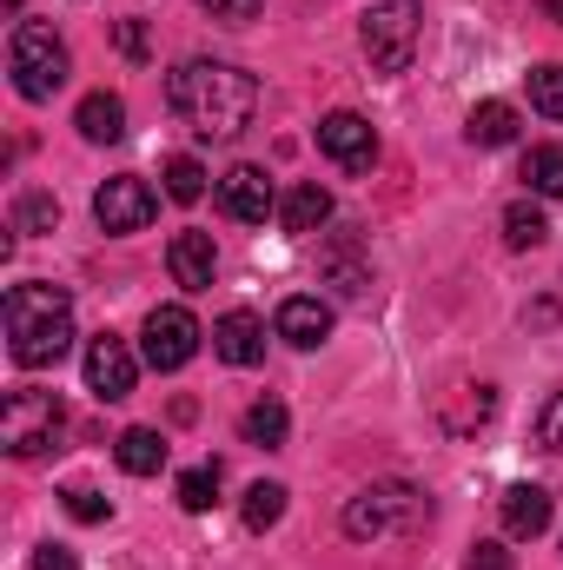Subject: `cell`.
I'll return each instance as SVG.
<instances>
[{
	"label": "cell",
	"instance_id": "6da1fadb",
	"mask_svg": "<svg viewBox=\"0 0 563 570\" xmlns=\"http://www.w3.org/2000/svg\"><path fill=\"white\" fill-rule=\"evenodd\" d=\"M166 107H172L192 134L233 140V134H246L253 114H259V80H253L246 67H226V60H179V67L166 73Z\"/></svg>",
	"mask_w": 563,
	"mask_h": 570
},
{
	"label": "cell",
	"instance_id": "7a4b0ae2",
	"mask_svg": "<svg viewBox=\"0 0 563 570\" xmlns=\"http://www.w3.org/2000/svg\"><path fill=\"white\" fill-rule=\"evenodd\" d=\"M73 345V298L67 285H47V279H27L7 292V352L13 365L40 372V365H60Z\"/></svg>",
	"mask_w": 563,
	"mask_h": 570
},
{
	"label": "cell",
	"instance_id": "3957f363",
	"mask_svg": "<svg viewBox=\"0 0 563 570\" xmlns=\"http://www.w3.org/2000/svg\"><path fill=\"white\" fill-rule=\"evenodd\" d=\"M424 518H431V498H424L418 484H405V478H378V484H365L352 504H345V538H358V544H378V538H412Z\"/></svg>",
	"mask_w": 563,
	"mask_h": 570
},
{
	"label": "cell",
	"instance_id": "277c9868",
	"mask_svg": "<svg viewBox=\"0 0 563 570\" xmlns=\"http://www.w3.org/2000/svg\"><path fill=\"white\" fill-rule=\"evenodd\" d=\"M7 73H13V94L20 100H53L67 87V73H73L67 40L47 20H20L13 40H7Z\"/></svg>",
	"mask_w": 563,
	"mask_h": 570
},
{
	"label": "cell",
	"instance_id": "5b68a950",
	"mask_svg": "<svg viewBox=\"0 0 563 570\" xmlns=\"http://www.w3.org/2000/svg\"><path fill=\"white\" fill-rule=\"evenodd\" d=\"M418 0H372L365 20H358V40H365V60L372 73H405L412 53H418Z\"/></svg>",
	"mask_w": 563,
	"mask_h": 570
},
{
	"label": "cell",
	"instance_id": "8992f818",
	"mask_svg": "<svg viewBox=\"0 0 563 570\" xmlns=\"http://www.w3.org/2000/svg\"><path fill=\"white\" fill-rule=\"evenodd\" d=\"M60 425H67V405L53 399V392H13L7 405H0V444L13 451V458H40V451H53L60 444Z\"/></svg>",
	"mask_w": 563,
	"mask_h": 570
},
{
	"label": "cell",
	"instance_id": "52a82bcc",
	"mask_svg": "<svg viewBox=\"0 0 563 570\" xmlns=\"http://www.w3.org/2000/svg\"><path fill=\"white\" fill-rule=\"evenodd\" d=\"M192 352H199V318L186 312V305H152L140 325V358L152 372H179V365H192Z\"/></svg>",
	"mask_w": 563,
	"mask_h": 570
},
{
	"label": "cell",
	"instance_id": "ba28073f",
	"mask_svg": "<svg viewBox=\"0 0 563 570\" xmlns=\"http://www.w3.org/2000/svg\"><path fill=\"white\" fill-rule=\"evenodd\" d=\"M152 213H159V199H152V186H146L140 173H120V179H107V186L93 193V219H100V233H113V239L146 233Z\"/></svg>",
	"mask_w": 563,
	"mask_h": 570
},
{
	"label": "cell",
	"instance_id": "9c48e42d",
	"mask_svg": "<svg viewBox=\"0 0 563 570\" xmlns=\"http://www.w3.org/2000/svg\"><path fill=\"white\" fill-rule=\"evenodd\" d=\"M87 385H93V399H107V405L134 399V385H140V358L127 352V338H113V332L87 338Z\"/></svg>",
	"mask_w": 563,
	"mask_h": 570
},
{
	"label": "cell",
	"instance_id": "30bf717a",
	"mask_svg": "<svg viewBox=\"0 0 563 570\" xmlns=\"http://www.w3.org/2000/svg\"><path fill=\"white\" fill-rule=\"evenodd\" d=\"M318 153H325L332 166H345V173H365V166L378 159V134H372V120H358V114H325V120H318Z\"/></svg>",
	"mask_w": 563,
	"mask_h": 570
},
{
	"label": "cell",
	"instance_id": "8fae6325",
	"mask_svg": "<svg viewBox=\"0 0 563 570\" xmlns=\"http://www.w3.org/2000/svg\"><path fill=\"white\" fill-rule=\"evenodd\" d=\"M219 206H226L233 219H246V226H266V213H279V193H273L266 166H233V173L219 179Z\"/></svg>",
	"mask_w": 563,
	"mask_h": 570
},
{
	"label": "cell",
	"instance_id": "7c38bea8",
	"mask_svg": "<svg viewBox=\"0 0 563 570\" xmlns=\"http://www.w3.org/2000/svg\"><path fill=\"white\" fill-rule=\"evenodd\" d=\"M273 325H279L285 345L312 352V345H325V338H332V305H325V298H312V292H292V298L279 305V318H273Z\"/></svg>",
	"mask_w": 563,
	"mask_h": 570
},
{
	"label": "cell",
	"instance_id": "4fadbf2b",
	"mask_svg": "<svg viewBox=\"0 0 563 570\" xmlns=\"http://www.w3.org/2000/svg\"><path fill=\"white\" fill-rule=\"evenodd\" d=\"M166 273H172V285H186V292H206L213 273H219L213 233H172V246H166Z\"/></svg>",
	"mask_w": 563,
	"mask_h": 570
},
{
	"label": "cell",
	"instance_id": "5bb4252c",
	"mask_svg": "<svg viewBox=\"0 0 563 570\" xmlns=\"http://www.w3.org/2000/svg\"><path fill=\"white\" fill-rule=\"evenodd\" d=\"M497 511H504V531H511V538H544L557 498H551L544 484H511V491L497 498Z\"/></svg>",
	"mask_w": 563,
	"mask_h": 570
},
{
	"label": "cell",
	"instance_id": "9a60e30c",
	"mask_svg": "<svg viewBox=\"0 0 563 570\" xmlns=\"http://www.w3.org/2000/svg\"><path fill=\"white\" fill-rule=\"evenodd\" d=\"M213 352H219L226 365H239V372H246V365H259V358H266V325H259L253 312H226V318L213 325Z\"/></svg>",
	"mask_w": 563,
	"mask_h": 570
},
{
	"label": "cell",
	"instance_id": "2e32d148",
	"mask_svg": "<svg viewBox=\"0 0 563 570\" xmlns=\"http://www.w3.org/2000/svg\"><path fill=\"white\" fill-rule=\"evenodd\" d=\"M73 127H80V140H93V146H113L120 134H127V100L120 94H87L80 100V114H73Z\"/></svg>",
	"mask_w": 563,
	"mask_h": 570
},
{
	"label": "cell",
	"instance_id": "e0dca14e",
	"mask_svg": "<svg viewBox=\"0 0 563 570\" xmlns=\"http://www.w3.org/2000/svg\"><path fill=\"white\" fill-rule=\"evenodd\" d=\"M325 219H332V193H325L318 179L292 186V193L279 199V226H285V233H298V239H305V233H318Z\"/></svg>",
	"mask_w": 563,
	"mask_h": 570
},
{
	"label": "cell",
	"instance_id": "ac0fdd59",
	"mask_svg": "<svg viewBox=\"0 0 563 570\" xmlns=\"http://www.w3.org/2000/svg\"><path fill=\"white\" fill-rule=\"evenodd\" d=\"M113 458H120V471L152 478V471L166 464V438H159V431H146V425H134V431H120V438H113Z\"/></svg>",
	"mask_w": 563,
	"mask_h": 570
},
{
	"label": "cell",
	"instance_id": "d6986e66",
	"mask_svg": "<svg viewBox=\"0 0 563 570\" xmlns=\"http://www.w3.org/2000/svg\"><path fill=\"white\" fill-rule=\"evenodd\" d=\"M464 140H471V146H511V140H517V107H504V100H484V107H471V120H464Z\"/></svg>",
	"mask_w": 563,
	"mask_h": 570
},
{
	"label": "cell",
	"instance_id": "ffe728a7",
	"mask_svg": "<svg viewBox=\"0 0 563 570\" xmlns=\"http://www.w3.org/2000/svg\"><path fill=\"white\" fill-rule=\"evenodd\" d=\"M517 179H524L537 199H563V146H531Z\"/></svg>",
	"mask_w": 563,
	"mask_h": 570
},
{
	"label": "cell",
	"instance_id": "44dd1931",
	"mask_svg": "<svg viewBox=\"0 0 563 570\" xmlns=\"http://www.w3.org/2000/svg\"><path fill=\"white\" fill-rule=\"evenodd\" d=\"M246 444H259V451H279L285 444V431H292V412H285L279 399H259L253 412H246Z\"/></svg>",
	"mask_w": 563,
	"mask_h": 570
},
{
	"label": "cell",
	"instance_id": "7402d4cb",
	"mask_svg": "<svg viewBox=\"0 0 563 570\" xmlns=\"http://www.w3.org/2000/svg\"><path fill=\"white\" fill-rule=\"evenodd\" d=\"M551 239V219L531 206V199H517L511 213H504V246H517V253H531V246H544Z\"/></svg>",
	"mask_w": 563,
	"mask_h": 570
},
{
	"label": "cell",
	"instance_id": "603a6c76",
	"mask_svg": "<svg viewBox=\"0 0 563 570\" xmlns=\"http://www.w3.org/2000/svg\"><path fill=\"white\" fill-rule=\"evenodd\" d=\"M239 518H246V531H273V524L285 518V484H266V478H259V484L246 491Z\"/></svg>",
	"mask_w": 563,
	"mask_h": 570
},
{
	"label": "cell",
	"instance_id": "cb8c5ba5",
	"mask_svg": "<svg viewBox=\"0 0 563 570\" xmlns=\"http://www.w3.org/2000/svg\"><path fill=\"white\" fill-rule=\"evenodd\" d=\"M166 199H179V206L206 199V166H199L192 153H172V159H166Z\"/></svg>",
	"mask_w": 563,
	"mask_h": 570
},
{
	"label": "cell",
	"instance_id": "d4e9b609",
	"mask_svg": "<svg viewBox=\"0 0 563 570\" xmlns=\"http://www.w3.org/2000/svg\"><path fill=\"white\" fill-rule=\"evenodd\" d=\"M325 266H332V279H338V292H345V298H358V292L372 285V273H365V259H358V246H352V239H338Z\"/></svg>",
	"mask_w": 563,
	"mask_h": 570
},
{
	"label": "cell",
	"instance_id": "484cf974",
	"mask_svg": "<svg viewBox=\"0 0 563 570\" xmlns=\"http://www.w3.org/2000/svg\"><path fill=\"white\" fill-rule=\"evenodd\" d=\"M531 107H537L544 120H563V60H551V67L531 73Z\"/></svg>",
	"mask_w": 563,
	"mask_h": 570
},
{
	"label": "cell",
	"instance_id": "4316f807",
	"mask_svg": "<svg viewBox=\"0 0 563 570\" xmlns=\"http://www.w3.org/2000/svg\"><path fill=\"white\" fill-rule=\"evenodd\" d=\"M53 226H60V199L27 193V199L13 206V233H53Z\"/></svg>",
	"mask_w": 563,
	"mask_h": 570
},
{
	"label": "cell",
	"instance_id": "83f0119b",
	"mask_svg": "<svg viewBox=\"0 0 563 570\" xmlns=\"http://www.w3.org/2000/svg\"><path fill=\"white\" fill-rule=\"evenodd\" d=\"M179 504H186V511H213V504H219V464L186 471V478H179Z\"/></svg>",
	"mask_w": 563,
	"mask_h": 570
},
{
	"label": "cell",
	"instance_id": "f1b7e54d",
	"mask_svg": "<svg viewBox=\"0 0 563 570\" xmlns=\"http://www.w3.org/2000/svg\"><path fill=\"white\" fill-rule=\"evenodd\" d=\"M67 511H73L80 524H107V518H113V504H107L100 491H87V484H73V491H67Z\"/></svg>",
	"mask_w": 563,
	"mask_h": 570
},
{
	"label": "cell",
	"instance_id": "f546056e",
	"mask_svg": "<svg viewBox=\"0 0 563 570\" xmlns=\"http://www.w3.org/2000/svg\"><path fill=\"white\" fill-rule=\"evenodd\" d=\"M537 444L544 451H563V392H551L544 412H537Z\"/></svg>",
	"mask_w": 563,
	"mask_h": 570
},
{
	"label": "cell",
	"instance_id": "4dcf8cb0",
	"mask_svg": "<svg viewBox=\"0 0 563 570\" xmlns=\"http://www.w3.org/2000/svg\"><path fill=\"white\" fill-rule=\"evenodd\" d=\"M213 20H226V27H246V20H259V7L266 0H199Z\"/></svg>",
	"mask_w": 563,
	"mask_h": 570
},
{
	"label": "cell",
	"instance_id": "1f68e13d",
	"mask_svg": "<svg viewBox=\"0 0 563 570\" xmlns=\"http://www.w3.org/2000/svg\"><path fill=\"white\" fill-rule=\"evenodd\" d=\"M464 570H511V551H504V544H471Z\"/></svg>",
	"mask_w": 563,
	"mask_h": 570
},
{
	"label": "cell",
	"instance_id": "d6a6232c",
	"mask_svg": "<svg viewBox=\"0 0 563 570\" xmlns=\"http://www.w3.org/2000/svg\"><path fill=\"white\" fill-rule=\"evenodd\" d=\"M113 40H120V53H127V60H146V27H140V20H120V27H113Z\"/></svg>",
	"mask_w": 563,
	"mask_h": 570
},
{
	"label": "cell",
	"instance_id": "836d02e7",
	"mask_svg": "<svg viewBox=\"0 0 563 570\" xmlns=\"http://www.w3.org/2000/svg\"><path fill=\"white\" fill-rule=\"evenodd\" d=\"M33 570H80V564H73L67 544H40V551H33Z\"/></svg>",
	"mask_w": 563,
	"mask_h": 570
},
{
	"label": "cell",
	"instance_id": "e575fe53",
	"mask_svg": "<svg viewBox=\"0 0 563 570\" xmlns=\"http://www.w3.org/2000/svg\"><path fill=\"white\" fill-rule=\"evenodd\" d=\"M544 7H551V13H557V20H563V0H544Z\"/></svg>",
	"mask_w": 563,
	"mask_h": 570
}]
</instances>
